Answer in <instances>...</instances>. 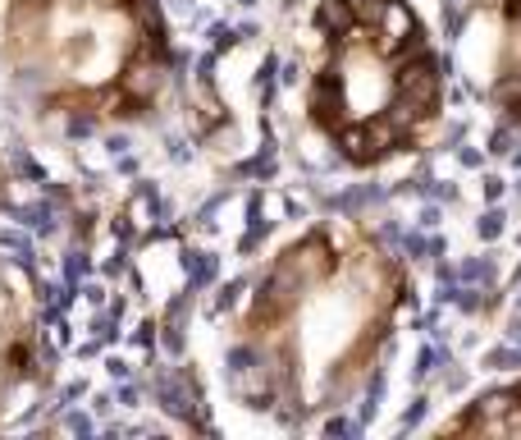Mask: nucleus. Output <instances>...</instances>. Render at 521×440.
<instances>
[{
    "instance_id": "nucleus-33",
    "label": "nucleus",
    "mask_w": 521,
    "mask_h": 440,
    "mask_svg": "<svg viewBox=\"0 0 521 440\" xmlns=\"http://www.w3.org/2000/svg\"><path fill=\"white\" fill-rule=\"evenodd\" d=\"M516 197H521V179H516Z\"/></svg>"
},
{
    "instance_id": "nucleus-11",
    "label": "nucleus",
    "mask_w": 521,
    "mask_h": 440,
    "mask_svg": "<svg viewBox=\"0 0 521 440\" xmlns=\"http://www.w3.org/2000/svg\"><path fill=\"white\" fill-rule=\"evenodd\" d=\"M275 170H280V156H275V143L266 138V147H260L251 161H242L233 175H242V179H260V184H266V179H275Z\"/></svg>"
},
{
    "instance_id": "nucleus-21",
    "label": "nucleus",
    "mask_w": 521,
    "mask_h": 440,
    "mask_svg": "<svg viewBox=\"0 0 521 440\" xmlns=\"http://www.w3.org/2000/svg\"><path fill=\"white\" fill-rule=\"evenodd\" d=\"M426 404H430V399H426V395H417V399L408 404V413L398 417V431H408V426H421V417H426Z\"/></svg>"
},
{
    "instance_id": "nucleus-1",
    "label": "nucleus",
    "mask_w": 521,
    "mask_h": 440,
    "mask_svg": "<svg viewBox=\"0 0 521 440\" xmlns=\"http://www.w3.org/2000/svg\"><path fill=\"white\" fill-rule=\"evenodd\" d=\"M247 289L220 354L224 390L284 431L352 408L394 358L398 321L417 312L412 262L361 215L311 220Z\"/></svg>"
},
{
    "instance_id": "nucleus-29",
    "label": "nucleus",
    "mask_w": 521,
    "mask_h": 440,
    "mask_svg": "<svg viewBox=\"0 0 521 440\" xmlns=\"http://www.w3.org/2000/svg\"><path fill=\"white\" fill-rule=\"evenodd\" d=\"M105 372H110V381H128V376H133V367H128L123 358H105Z\"/></svg>"
},
{
    "instance_id": "nucleus-20",
    "label": "nucleus",
    "mask_w": 521,
    "mask_h": 440,
    "mask_svg": "<svg viewBox=\"0 0 521 440\" xmlns=\"http://www.w3.org/2000/svg\"><path fill=\"white\" fill-rule=\"evenodd\" d=\"M0 248H5L10 257H24V262H33V244H28L24 235H0Z\"/></svg>"
},
{
    "instance_id": "nucleus-26",
    "label": "nucleus",
    "mask_w": 521,
    "mask_h": 440,
    "mask_svg": "<svg viewBox=\"0 0 521 440\" xmlns=\"http://www.w3.org/2000/svg\"><path fill=\"white\" fill-rule=\"evenodd\" d=\"M503 340H507V345H516V349H521V307H516V312H512V316H507V321H503Z\"/></svg>"
},
{
    "instance_id": "nucleus-3",
    "label": "nucleus",
    "mask_w": 521,
    "mask_h": 440,
    "mask_svg": "<svg viewBox=\"0 0 521 440\" xmlns=\"http://www.w3.org/2000/svg\"><path fill=\"white\" fill-rule=\"evenodd\" d=\"M302 120L348 170L417 156L444 125L448 60L412 0H316Z\"/></svg>"
},
{
    "instance_id": "nucleus-10",
    "label": "nucleus",
    "mask_w": 521,
    "mask_h": 440,
    "mask_svg": "<svg viewBox=\"0 0 521 440\" xmlns=\"http://www.w3.org/2000/svg\"><path fill=\"white\" fill-rule=\"evenodd\" d=\"M215 275H220V253H211V248H192V253H188V285L202 294V289L215 285Z\"/></svg>"
},
{
    "instance_id": "nucleus-2",
    "label": "nucleus",
    "mask_w": 521,
    "mask_h": 440,
    "mask_svg": "<svg viewBox=\"0 0 521 440\" xmlns=\"http://www.w3.org/2000/svg\"><path fill=\"white\" fill-rule=\"evenodd\" d=\"M161 0H0V74L60 138L147 125L183 74Z\"/></svg>"
},
{
    "instance_id": "nucleus-30",
    "label": "nucleus",
    "mask_w": 521,
    "mask_h": 440,
    "mask_svg": "<svg viewBox=\"0 0 521 440\" xmlns=\"http://www.w3.org/2000/svg\"><path fill=\"white\" fill-rule=\"evenodd\" d=\"M462 138H467V125H453V129L444 134V147L453 152V147H462Z\"/></svg>"
},
{
    "instance_id": "nucleus-9",
    "label": "nucleus",
    "mask_w": 521,
    "mask_h": 440,
    "mask_svg": "<svg viewBox=\"0 0 521 440\" xmlns=\"http://www.w3.org/2000/svg\"><path fill=\"white\" fill-rule=\"evenodd\" d=\"M260 206H266V193L256 188V193L247 197V235H242V244H238V253H242V257H251V253H256V244H260V235L270 230V220L260 215Z\"/></svg>"
},
{
    "instance_id": "nucleus-25",
    "label": "nucleus",
    "mask_w": 521,
    "mask_h": 440,
    "mask_svg": "<svg viewBox=\"0 0 521 440\" xmlns=\"http://www.w3.org/2000/svg\"><path fill=\"white\" fill-rule=\"evenodd\" d=\"M64 431H78V435H92V431H96V422H92L87 413H69V417H64Z\"/></svg>"
},
{
    "instance_id": "nucleus-13",
    "label": "nucleus",
    "mask_w": 521,
    "mask_h": 440,
    "mask_svg": "<svg viewBox=\"0 0 521 440\" xmlns=\"http://www.w3.org/2000/svg\"><path fill=\"white\" fill-rule=\"evenodd\" d=\"M480 367L485 372H521V349L503 340V345H494V349L480 354Z\"/></svg>"
},
{
    "instance_id": "nucleus-8",
    "label": "nucleus",
    "mask_w": 521,
    "mask_h": 440,
    "mask_svg": "<svg viewBox=\"0 0 521 440\" xmlns=\"http://www.w3.org/2000/svg\"><path fill=\"white\" fill-rule=\"evenodd\" d=\"M457 285H476V289H498V253H480V257H467L457 266Z\"/></svg>"
},
{
    "instance_id": "nucleus-4",
    "label": "nucleus",
    "mask_w": 521,
    "mask_h": 440,
    "mask_svg": "<svg viewBox=\"0 0 521 440\" xmlns=\"http://www.w3.org/2000/svg\"><path fill=\"white\" fill-rule=\"evenodd\" d=\"M60 316L64 312L42 298L33 262L0 248V431L15 426L19 413L37 408L33 399L55 385L60 349L46 335V325H55Z\"/></svg>"
},
{
    "instance_id": "nucleus-15",
    "label": "nucleus",
    "mask_w": 521,
    "mask_h": 440,
    "mask_svg": "<svg viewBox=\"0 0 521 440\" xmlns=\"http://www.w3.org/2000/svg\"><path fill=\"white\" fill-rule=\"evenodd\" d=\"M316 431H320V435H361L366 426H361L357 417H348V408H334V413H325V417L316 422Z\"/></svg>"
},
{
    "instance_id": "nucleus-19",
    "label": "nucleus",
    "mask_w": 521,
    "mask_h": 440,
    "mask_svg": "<svg viewBox=\"0 0 521 440\" xmlns=\"http://www.w3.org/2000/svg\"><path fill=\"white\" fill-rule=\"evenodd\" d=\"M156 335H161V321H156V316H147V321H143V325L133 330V345L152 354V349H156Z\"/></svg>"
},
{
    "instance_id": "nucleus-16",
    "label": "nucleus",
    "mask_w": 521,
    "mask_h": 440,
    "mask_svg": "<svg viewBox=\"0 0 521 440\" xmlns=\"http://www.w3.org/2000/svg\"><path fill=\"white\" fill-rule=\"evenodd\" d=\"M247 280H251V275H238V280L220 285V294H215V303H211V316H224V312H233V307H238V298H242V289H247Z\"/></svg>"
},
{
    "instance_id": "nucleus-28",
    "label": "nucleus",
    "mask_w": 521,
    "mask_h": 440,
    "mask_svg": "<svg viewBox=\"0 0 521 440\" xmlns=\"http://www.w3.org/2000/svg\"><path fill=\"white\" fill-rule=\"evenodd\" d=\"M457 152V161L467 165V170H480L485 165V152H476V147H453Z\"/></svg>"
},
{
    "instance_id": "nucleus-31",
    "label": "nucleus",
    "mask_w": 521,
    "mask_h": 440,
    "mask_svg": "<svg viewBox=\"0 0 521 440\" xmlns=\"http://www.w3.org/2000/svg\"><path fill=\"white\" fill-rule=\"evenodd\" d=\"M83 294H87V303H92V307H101V298H105V294H101V285H87Z\"/></svg>"
},
{
    "instance_id": "nucleus-18",
    "label": "nucleus",
    "mask_w": 521,
    "mask_h": 440,
    "mask_svg": "<svg viewBox=\"0 0 521 440\" xmlns=\"http://www.w3.org/2000/svg\"><path fill=\"white\" fill-rule=\"evenodd\" d=\"M83 275H92V257L74 248V253L64 257V285H69V289H83Z\"/></svg>"
},
{
    "instance_id": "nucleus-7",
    "label": "nucleus",
    "mask_w": 521,
    "mask_h": 440,
    "mask_svg": "<svg viewBox=\"0 0 521 440\" xmlns=\"http://www.w3.org/2000/svg\"><path fill=\"white\" fill-rule=\"evenodd\" d=\"M143 385L152 390V399L161 404V413H170L183 431L215 435V422H211V413H206L202 376H197L188 363H156V349H152V372H147Z\"/></svg>"
},
{
    "instance_id": "nucleus-14",
    "label": "nucleus",
    "mask_w": 521,
    "mask_h": 440,
    "mask_svg": "<svg viewBox=\"0 0 521 440\" xmlns=\"http://www.w3.org/2000/svg\"><path fill=\"white\" fill-rule=\"evenodd\" d=\"M503 230H507V211H503L498 202H489V206L480 211V220H476V235H480L485 244H498Z\"/></svg>"
},
{
    "instance_id": "nucleus-6",
    "label": "nucleus",
    "mask_w": 521,
    "mask_h": 440,
    "mask_svg": "<svg viewBox=\"0 0 521 440\" xmlns=\"http://www.w3.org/2000/svg\"><path fill=\"white\" fill-rule=\"evenodd\" d=\"M430 435H521V376L471 395L453 417L435 422Z\"/></svg>"
},
{
    "instance_id": "nucleus-12",
    "label": "nucleus",
    "mask_w": 521,
    "mask_h": 440,
    "mask_svg": "<svg viewBox=\"0 0 521 440\" xmlns=\"http://www.w3.org/2000/svg\"><path fill=\"white\" fill-rule=\"evenodd\" d=\"M28 230H37V235H60V215H55V206L51 202H33V206H19L15 211Z\"/></svg>"
},
{
    "instance_id": "nucleus-32",
    "label": "nucleus",
    "mask_w": 521,
    "mask_h": 440,
    "mask_svg": "<svg viewBox=\"0 0 521 440\" xmlns=\"http://www.w3.org/2000/svg\"><path fill=\"white\" fill-rule=\"evenodd\" d=\"M238 5H247V10H251V5H256V0H238Z\"/></svg>"
},
{
    "instance_id": "nucleus-17",
    "label": "nucleus",
    "mask_w": 521,
    "mask_h": 440,
    "mask_svg": "<svg viewBox=\"0 0 521 440\" xmlns=\"http://www.w3.org/2000/svg\"><path fill=\"white\" fill-rule=\"evenodd\" d=\"M516 138H521V134H516L512 125H503V120H498V129H494V138H489L485 156H498V161H503V156H512V152H516Z\"/></svg>"
},
{
    "instance_id": "nucleus-24",
    "label": "nucleus",
    "mask_w": 521,
    "mask_h": 440,
    "mask_svg": "<svg viewBox=\"0 0 521 440\" xmlns=\"http://www.w3.org/2000/svg\"><path fill=\"white\" fill-rule=\"evenodd\" d=\"M123 271H128V248L119 244V253H114V257H110V262L101 266V275H105V280H119Z\"/></svg>"
},
{
    "instance_id": "nucleus-5",
    "label": "nucleus",
    "mask_w": 521,
    "mask_h": 440,
    "mask_svg": "<svg viewBox=\"0 0 521 440\" xmlns=\"http://www.w3.org/2000/svg\"><path fill=\"white\" fill-rule=\"evenodd\" d=\"M480 96L498 110L503 125L521 134V0H498V51Z\"/></svg>"
},
{
    "instance_id": "nucleus-22",
    "label": "nucleus",
    "mask_w": 521,
    "mask_h": 440,
    "mask_svg": "<svg viewBox=\"0 0 521 440\" xmlns=\"http://www.w3.org/2000/svg\"><path fill=\"white\" fill-rule=\"evenodd\" d=\"M114 399L123 404V408H138V399H143V385L128 376V381H119V390H114Z\"/></svg>"
},
{
    "instance_id": "nucleus-27",
    "label": "nucleus",
    "mask_w": 521,
    "mask_h": 440,
    "mask_svg": "<svg viewBox=\"0 0 521 440\" xmlns=\"http://www.w3.org/2000/svg\"><path fill=\"white\" fill-rule=\"evenodd\" d=\"M503 188H507V184H503L498 175H485V179H480V193H485V202H498V197H503Z\"/></svg>"
},
{
    "instance_id": "nucleus-23",
    "label": "nucleus",
    "mask_w": 521,
    "mask_h": 440,
    "mask_svg": "<svg viewBox=\"0 0 521 440\" xmlns=\"http://www.w3.org/2000/svg\"><path fill=\"white\" fill-rule=\"evenodd\" d=\"M439 215H444V211H439V202H426V206H421V220H417V230L435 235V230H439Z\"/></svg>"
}]
</instances>
